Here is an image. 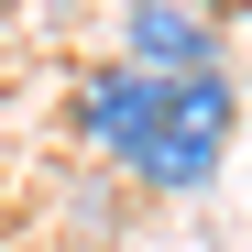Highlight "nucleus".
Returning a JSON list of instances; mask_svg holds the SVG:
<instances>
[{"instance_id":"nucleus-2","label":"nucleus","mask_w":252,"mask_h":252,"mask_svg":"<svg viewBox=\"0 0 252 252\" xmlns=\"http://www.w3.org/2000/svg\"><path fill=\"white\" fill-rule=\"evenodd\" d=\"M121 66L154 77V88L208 77V66H220V22H208L197 0H132V11H121Z\"/></svg>"},{"instance_id":"nucleus-4","label":"nucleus","mask_w":252,"mask_h":252,"mask_svg":"<svg viewBox=\"0 0 252 252\" xmlns=\"http://www.w3.org/2000/svg\"><path fill=\"white\" fill-rule=\"evenodd\" d=\"M197 11H208V22H252V0H197Z\"/></svg>"},{"instance_id":"nucleus-3","label":"nucleus","mask_w":252,"mask_h":252,"mask_svg":"<svg viewBox=\"0 0 252 252\" xmlns=\"http://www.w3.org/2000/svg\"><path fill=\"white\" fill-rule=\"evenodd\" d=\"M154 110H164V88L132 77V66H88V77H77V99H66L77 143H88L99 164H121V176H132V154L154 143Z\"/></svg>"},{"instance_id":"nucleus-1","label":"nucleus","mask_w":252,"mask_h":252,"mask_svg":"<svg viewBox=\"0 0 252 252\" xmlns=\"http://www.w3.org/2000/svg\"><path fill=\"white\" fill-rule=\"evenodd\" d=\"M230 132H241V77H230V66L176 77L164 110H154V143L132 154V187H154V197H197V187L230 164Z\"/></svg>"}]
</instances>
